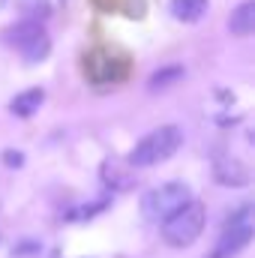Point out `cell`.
I'll return each mask as SVG.
<instances>
[{
	"label": "cell",
	"mask_w": 255,
	"mask_h": 258,
	"mask_svg": "<svg viewBox=\"0 0 255 258\" xmlns=\"http://www.w3.org/2000/svg\"><path fill=\"white\" fill-rule=\"evenodd\" d=\"M42 99H45L42 87H30V90L18 93V96L12 99V105H9V108H12V114H15V117H30V114H36V111H39Z\"/></svg>",
	"instance_id": "8"
},
{
	"label": "cell",
	"mask_w": 255,
	"mask_h": 258,
	"mask_svg": "<svg viewBox=\"0 0 255 258\" xmlns=\"http://www.w3.org/2000/svg\"><path fill=\"white\" fill-rule=\"evenodd\" d=\"M180 144H183L180 126H174V123L159 126V129H153L150 135H144V138L132 147L129 165H135V168H150V165H156V162H165V159H171V156L177 153Z\"/></svg>",
	"instance_id": "1"
},
{
	"label": "cell",
	"mask_w": 255,
	"mask_h": 258,
	"mask_svg": "<svg viewBox=\"0 0 255 258\" xmlns=\"http://www.w3.org/2000/svg\"><path fill=\"white\" fill-rule=\"evenodd\" d=\"M228 27H231L234 36H249V33H252L255 30V3L252 0H243V3L231 12Z\"/></svg>",
	"instance_id": "7"
},
{
	"label": "cell",
	"mask_w": 255,
	"mask_h": 258,
	"mask_svg": "<svg viewBox=\"0 0 255 258\" xmlns=\"http://www.w3.org/2000/svg\"><path fill=\"white\" fill-rule=\"evenodd\" d=\"M207 12V0H171V15L177 18V21H198L201 15Z\"/></svg>",
	"instance_id": "9"
},
{
	"label": "cell",
	"mask_w": 255,
	"mask_h": 258,
	"mask_svg": "<svg viewBox=\"0 0 255 258\" xmlns=\"http://www.w3.org/2000/svg\"><path fill=\"white\" fill-rule=\"evenodd\" d=\"M6 39L21 51V57H24L27 63H39V60H45L48 51H51L48 33H45L42 24H36V21H21V24L9 27Z\"/></svg>",
	"instance_id": "4"
},
{
	"label": "cell",
	"mask_w": 255,
	"mask_h": 258,
	"mask_svg": "<svg viewBox=\"0 0 255 258\" xmlns=\"http://www.w3.org/2000/svg\"><path fill=\"white\" fill-rule=\"evenodd\" d=\"M3 162H6V165H21V153H18V150H6Z\"/></svg>",
	"instance_id": "11"
},
{
	"label": "cell",
	"mask_w": 255,
	"mask_h": 258,
	"mask_svg": "<svg viewBox=\"0 0 255 258\" xmlns=\"http://www.w3.org/2000/svg\"><path fill=\"white\" fill-rule=\"evenodd\" d=\"M177 78H183V69H180V66H171V69H159V72H153V75H150V90L168 87V84H174Z\"/></svg>",
	"instance_id": "10"
},
{
	"label": "cell",
	"mask_w": 255,
	"mask_h": 258,
	"mask_svg": "<svg viewBox=\"0 0 255 258\" xmlns=\"http://www.w3.org/2000/svg\"><path fill=\"white\" fill-rule=\"evenodd\" d=\"M213 174H216V183H222V186H246L249 183V171L237 159H222Z\"/></svg>",
	"instance_id": "6"
},
{
	"label": "cell",
	"mask_w": 255,
	"mask_h": 258,
	"mask_svg": "<svg viewBox=\"0 0 255 258\" xmlns=\"http://www.w3.org/2000/svg\"><path fill=\"white\" fill-rule=\"evenodd\" d=\"M204 219H207L204 204H201V201H189L183 210H177L171 219L162 222V237H165V243H168V246H177V249L192 246V243L201 237V231H204Z\"/></svg>",
	"instance_id": "2"
},
{
	"label": "cell",
	"mask_w": 255,
	"mask_h": 258,
	"mask_svg": "<svg viewBox=\"0 0 255 258\" xmlns=\"http://www.w3.org/2000/svg\"><path fill=\"white\" fill-rule=\"evenodd\" d=\"M252 207L249 204H243L228 222H225V228H222V234H219V243H216V258H231L237 255L249 240H252Z\"/></svg>",
	"instance_id": "5"
},
{
	"label": "cell",
	"mask_w": 255,
	"mask_h": 258,
	"mask_svg": "<svg viewBox=\"0 0 255 258\" xmlns=\"http://www.w3.org/2000/svg\"><path fill=\"white\" fill-rule=\"evenodd\" d=\"M189 201H192V192L186 183H162V186L150 189L141 198V213L150 222H165L177 210H183Z\"/></svg>",
	"instance_id": "3"
}]
</instances>
